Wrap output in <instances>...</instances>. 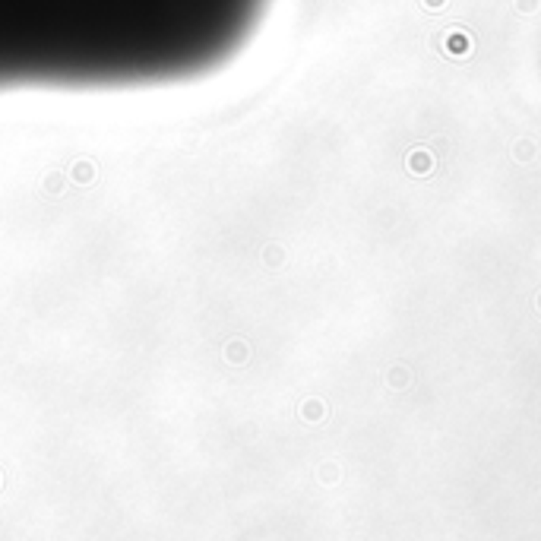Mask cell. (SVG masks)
<instances>
[{
  "label": "cell",
  "mask_w": 541,
  "mask_h": 541,
  "mask_svg": "<svg viewBox=\"0 0 541 541\" xmlns=\"http://www.w3.org/2000/svg\"><path fill=\"white\" fill-rule=\"evenodd\" d=\"M269 0H0V92L152 89L222 70Z\"/></svg>",
  "instance_id": "1"
}]
</instances>
